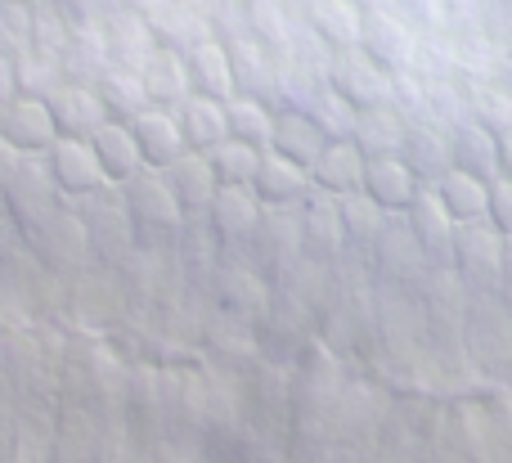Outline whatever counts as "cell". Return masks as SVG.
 Here are the masks:
<instances>
[{
	"label": "cell",
	"mask_w": 512,
	"mask_h": 463,
	"mask_svg": "<svg viewBox=\"0 0 512 463\" xmlns=\"http://www.w3.org/2000/svg\"><path fill=\"white\" fill-rule=\"evenodd\" d=\"M504 248H508V239L490 221H468L454 230L450 270L463 279V288H472V293H499Z\"/></svg>",
	"instance_id": "cell-1"
},
{
	"label": "cell",
	"mask_w": 512,
	"mask_h": 463,
	"mask_svg": "<svg viewBox=\"0 0 512 463\" xmlns=\"http://www.w3.org/2000/svg\"><path fill=\"white\" fill-rule=\"evenodd\" d=\"M418 32L409 18H400L396 9H364V27H360V50L369 54L378 68L387 72H409L418 59Z\"/></svg>",
	"instance_id": "cell-2"
},
{
	"label": "cell",
	"mask_w": 512,
	"mask_h": 463,
	"mask_svg": "<svg viewBox=\"0 0 512 463\" xmlns=\"http://www.w3.org/2000/svg\"><path fill=\"white\" fill-rule=\"evenodd\" d=\"M122 198H126V212H131V225L140 234H171L185 225V207L171 194L167 176L153 167H144L135 180H126Z\"/></svg>",
	"instance_id": "cell-3"
},
{
	"label": "cell",
	"mask_w": 512,
	"mask_h": 463,
	"mask_svg": "<svg viewBox=\"0 0 512 463\" xmlns=\"http://www.w3.org/2000/svg\"><path fill=\"white\" fill-rule=\"evenodd\" d=\"M328 86L337 95H346L355 108H373V104H391V72L378 68L360 45H346V50H333V63H328Z\"/></svg>",
	"instance_id": "cell-4"
},
{
	"label": "cell",
	"mask_w": 512,
	"mask_h": 463,
	"mask_svg": "<svg viewBox=\"0 0 512 463\" xmlns=\"http://www.w3.org/2000/svg\"><path fill=\"white\" fill-rule=\"evenodd\" d=\"M0 135H5L18 153L45 158V153L54 149V140H59V126H54V113L45 99L14 95L5 108H0Z\"/></svg>",
	"instance_id": "cell-5"
},
{
	"label": "cell",
	"mask_w": 512,
	"mask_h": 463,
	"mask_svg": "<svg viewBox=\"0 0 512 463\" xmlns=\"http://www.w3.org/2000/svg\"><path fill=\"white\" fill-rule=\"evenodd\" d=\"M405 225L414 230L418 248H423V257L432 261V266H450V257H454V230H459V221L445 212L441 194H436L432 185L418 189V198L409 203V212H405Z\"/></svg>",
	"instance_id": "cell-6"
},
{
	"label": "cell",
	"mask_w": 512,
	"mask_h": 463,
	"mask_svg": "<svg viewBox=\"0 0 512 463\" xmlns=\"http://www.w3.org/2000/svg\"><path fill=\"white\" fill-rule=\"evenodd\" d=\"M400 158L409 162L423 185H436L445 171H454V153H450V126L436 122V117H409V131H405V149Z\"/></svg>",
	"instance_id": "cell-7"
},
{
	"label": "cell",
	"mask_w": 512,
	"mask_h": 463,
	"mask_svg": "<svg viewBox=\"0 0 512 463\" xmlns=\"http://www.w3.org/2000/svg\"><path fill=\"white\" fill-rule=\"evenodd\" d=\"M54 198H59V185H54V176H50V162L23 153L14 180L5 185V203L14 207V216L23 225H36V221H45V216H54Z\"/></svg>",
	"instance_id": "cell-8"
},
{
	"label": "cell",
	"mask_w": 512,
	"mask_h": 463,
	"mask_svg": "<svg viewBox=\"0 0 512 463\" xmlns=\"http://www.w3.org/2000/svg\"><path fill=\"white\" fill-rule=\"evenodd\" d=\"M45 162H50V176H54V185H59V194H68V198H86L108 185L90 140H63L59 135L54 149L45 153Z\"/></svg>",
	"instance_id": "cell-9"
},
{
	"label": "cell",
	"mask_w": 512,
	"mask_h": 463,
	"mask_svg": "<svg viewBox=\"0 0 512 463\" xmlns=\"http://www.w3.org/2000/svg\"><path fill=\"white\" fill-rule=\"evenodd\" d=\"M207 225H212L216 239L225 243H248L256 234V225H261L265 216V203L256 198L252 185H221L212 198V207H207Z\"/></svg>",
	"instance_id": "cell-10"
},
{
	"label": "cell",
	"mask_w": 512,
	"mask_h": 463,
	"mask_svg": "<svg viewBox=\"0 0 512 463\" xmlns=\"http://www.w3.org/2000/svg\"><path fill=\"white\" fill-rule=\"evenodd\" d=\"M104 41H108L113 68H126V72H140L144 63H149V54L158 50L153 23L144 14H135V9H122V5L104 18Z\"/></svg>",
	"instance_id": "cell-11"
},
{
	"label": "cell",
	"mask_w": 512,
	"mask_h": 463,
	"mask_svg": "<svg viewBox=\"0 0 512 463\" xmlns=\"http://www.w3.org/2000/svg\"><path fill=\"white\" fill-rule=\"evenodd\" d=\"M50 113H54V126H59L63 140H90L99 126L108 122V108L99 99L95 86H77V81H63L50 99Z\"/></svg>",
	"instance_id": "cell-12"
},
{
	"label": "cell",
	"mask_w": 512,
	"mask_h": 463,
	"mask_svg": "<svg viewBox=\"0 0 512 463\" xmlns=\"http://www.w3.org/2000/svg\"><path fill=\"white\" fill-rule=\"evenodd\" d=\"M297 221H301V248L310 257H337L346 248V234H342V216H337V194L328 189H315L297 203Z\"/></svg>",
	"instance_id": "cell-13"
},
{
	"label": "cell",
	"mask_w": 512,
	"mask_h": 463,
	"mask_svg": "<svg viewBox=\"0 0 512 463\" xmlns=\"http://www.w3.org/2000/svg\"><path fill=\"white\" fill-rule=\"evenodd\" d=\"M230 59H234V90L248 99H261V104H270L279 113V54L248 36V41L230 45Z\"/></svg>",
	"instance_id": "cell-14"
},
{
	"label": "cell",
	"mask_w": 512,
	"mask_h": 463,
	"mask_svg": "<svg viewBox=\"0 0 512 463\" xmlns=\"http://www.w3.org/2000/svg\"><path fill=\"white\" fill-rule=\"evenodd\" d=\"M185 63H189V86L194 95H207V99H221L230 104L239 90H234V59H230V45L207 36V41L189 45L185 50Z\"/></svg>",
	"instance_id": "cell-15"
},
{
	"label": "cell",
	"mask_w": 512,
	"mask_h": 463,
	"mask_svg": "<svg viewBox=\"0 0 512 463\" xmlns=\"http://www.w3.org/2000/svg\"><path fill=\"white\" fill-rule=\"evenodd\" d=\"M140 81H144V95H149L153 108H180L194 95L185 50H176V45H158V50L149 54V63L140 68Z\"/></svg>",
	"instance_id": "cell-16"
},
{
	"label": "cell",
	"mask_w": 512,
	"mask_h": 463,
	"mask_svg": "<svg viewBox=\"0 0 512 463\" xmlns=\"http://www.w3.org/2000/svg\"><path fill=\"white\" fill-rule=\"evenodd\" d=\"M418 189H423V180L409 171L405 158H369V167H364V194L387 216H405Z\"/></svg>",
	"instance_id": "cell-17"
},
{
	"label": "cell",
	"mask_w": 512,
	"mask_h": 463,
	"mask_svg": "<svg viewBox=\"0 0 512 463\" xmlns=\"http://www.w3.org/2000/svg\"><path fill=\"white\" fill-rule=\"evenodd\" d=\"M162 176H167L171 194L180 198L185 216H203L207 207H212L216 189H221V180H216L207 153H194V149H185L176 162H171V167H162Z\"/></svg>",
	"instance_id": "cell-18"
},
{
	"label": "cell",
	"mask_w": 512,
	"mask_h": 463,
	"mask_svg": "<svg viewBox=\"0 0 512 463\" xmlns=\"http://www.w3.org/2000/svg\"><path fill=\"white\" fill-rule=\"evenodd\" d=\"M405 131H409V117L391 104H373V108H360L355 117V149L364 158H400L405 149Z\"/></svg>",
	"instance_id": "cell-19"
},
{
	"label": "cell",
	"mask_w": 512,
	"mask_h": 463,
	"mask_svg": "<svg viewBox=\"0 0 512 463\" xmlns=\"http://www.w3.org/2000/svg\"><path fill=\"white\" fill-rule=\"evenodd\" d=\"M252 189H256V198H261L265 207H297L301 198L310 194V171L297 167L292 158H283V153L265 149Z\"/></svg>",
	"instance_id": "cell-20"
},
{
	"label": "cell",
	"mask_w": 512,
	"mask_h": 463,
	"mask_svg": "<svg viewBox=\"0 0 512 463\" xmlns=\"http://www.w3.org/2000/svg\"><path fill=\"white\" fill-rule=\"evenodd\" d=\"M131 131H135V144H140V153H144V167H153V171L171 167V162L185 153V135H180V122L171 108H144V113L131 122Z\"/></svg>",
	"instance_id": "cell-21"
},
{
	"label": "cell",
	"mask_w": 512,
	"mask_h": 463,
	"mask_svg": "<svg viewBox=\"0 0 512 463\" xmlns=\"http://www.w3.org/2000/svg\"><path fill=\"white\" fill-rule=\"evenodd\" d=\"M369 252H373V261H378V270L387 279H423L427 266H432V261L423 257V248H418L414 230H409L400 216H391L387 230L378 234V243H373Z\"/></svg>",
	"instance_id": "cell-22"
},
{
	"label": "cell",
	"mask_w": 512,
	"mask_h": 463,
	"mask_svg": "<svg viewBox=\"0 0 512 463\" xmlns=\"http://www.w3.org/2000/svg\"><path fill=\"white\" fill-rule=\"evenodd\" d=\"M90 149H95L108 185H126V180H135L144 171V153H140L135 131L126 122H104L95 135H90Z\"/></svg>",
	"instance_id": "cell-23"
},
{
	"label": "cell",
	"mask_w": 512,
	"mask_h": 463,
	"mask_svg": "<svg viewBox=\"0 0 512 463\" xmlns=\"http://www.w3.org/2000/svg\"><path fill=\"white\" fill-rule=\"evenodd\" d=\"M63 77L77 86H99L113 59H108V41H104V23H72V41L63 50Z\"/></svg>",
	"instance_id": "cell-24"
},
{
	"label": "cell",
	"mask_w": 512,
	"mask_h": 463,
	"mask_svg": "<svg viewBox=\"0 0 512 463\" xmlns=\"http://www.w3.org/2000/svg\"><path fill=\"white\" fill-rule=\"evenodd\" d=\"M450 153H454V171H468L477 180H495L499 176V135H490L481 122L463 117L450 126Z\"/></svg>",
	"instance_id": "cell-25"
},
{
	"label": "cell",
	"mask_w": 512,
	"mask_h": 463,
	"mask_svg": "<svg viewBox=\"0 0 512 463\" xmlns=\"http://www.w3.org/2000/svg\"><path fill=\"white\" fill-rule=\"evenodd\" d=\"M364 167H369V158L355 149V140H328V149L310 167V185L328 189L337 198L355 194V189H364Z\"/></svg>",
	"instance_id": "cell-26"
},
{
	"label": "cell",
	"mask_w": 512,
	"mask_h": 463,
	"mask_svg": "<svg viewBox=\"0 0 512 463\" xmlns=\"http://www.w3.org/2000/svg\"><path fill=\"white\" fill-rule=\"evenodd\" d=\"M270 149L310 171L319 162V153L328 149V135L319 131V126L310 122L301 108H279V113H274V140H270Z\"/></svg>",
	"instance_id": "cell-27"
},
{
	"label": "cell",
	"mask_w": 512,
	"mask_h": 463,
	"mask_svg": "<svg viewBox=\"0 0 512 463\" xmlns=\"http://www.w3.org/2000/svg\"><path fill=\"white\" fill-rule=\"evenodd\" d=\"M180 122V135H185V149L207 153L221 140H230V122H225V104L207 95H189L180 108H171Z\"/></svg>",
	"instance_id": "cell-28"
},
{
	"label": "cell",
	"mask_w": 512,
	"mask_h": 463,
	"mask_svg": "<svg viewBox=\"0 0 512 463\" xmlns=\"http://www.w3.org/2000/svg\"><path fill=\"white\" fill-rule=\"evenodd\" d=\"M306 23L324 36L333 50L360 45V27H364V5L360 0H310Z\"/></svg>",
	"instance_id": "cell-29"
},
{
	"label": "cell",
	"mask_w": 512,
	"mask_h": 463,
	"mask_svg": "<svg viewBox=\"0 0 512 463\" xmlns=\"http://www.w3.org/2000/svg\"><path fill=\"white\" fill-rule=\"evenodd\" d=\"M432 189L441 194L445 212H450L459 225L486 221V212H490V180H477V176H468V171H445Z\"/></svg>",
	"instance_id": "cell-30"
},
{
	"label": "cell",
	"mask_w": 512,
	"mask_h": 463,
	"mask_svg": "<svg viewBox=\"0 0 512 463\" xmlns=\"http://www.w3.org/2000/svg\"><path fill=\"white\" fill-rule=\"evenodd\" d=\"M337 216H342L346 248H364V252L378 243V234L387 230V221H391V216L382 212V207L373 203L369 194H364V189H355V194H342V198H337Z\"/></svg>",
	"instance_id": "cell-31"
},
{
	"label": "cell",
	"mask_w": 512,
	"mask_h": 463,
	"mask_svg": "<svg viewBox=\"0 0 512 463\" xmlns=\"http://www.w3.org/2000/svg\"><path fill=\"white\" fill-rule=\"evenodd\" d=\"M99 99H104V108H108V122H126L131 126L135 117L144 113V108H153L149 104V95H144V81H140V72H126V68H108L104 77H99Z\"/></svg>",
	"instance_id": "cell-32"
},
{
	"label": "cell",
	"mask_w": 512,
	"mask_h": 463,
	"mask_svg": "<svg viewBox=\"0 0 512 463\" xmlns=\"http://www.w3.org/2000/svg\"><path fill=\"white\" fill-rule=\"evenodd\" d=\"M301 113L310 117V122L319 126V131L328 135V140H351L355 135V117H360V108L351 104V99L346 95H337L333 86H315L306 95V104H301Z\"/></svg>",
	"instance_id": "cell-33"
},
{
	"label": "cell",
	"mask_w": 512,
	"mask_h": 463,
	"mask_svg": "<svg viewBox=\"0 0 512 463\" xmlns=\"http://www.w3.org/2000/svg\"><path fill=\"white\" fill-rule=\"evenodd\" d=\"M153 32H158V45H176V50H189V45L207 41L212 36V18H207V9H194V5H180V0H171L162 14L149 18Z\"/></svg>",
	"instance_id": "cell-34"
},
{
	"label": "cell",
	"mask_w": 512,
	"mask_h": 463,
	"mask_svg": "<svg viewBox=\"0 0 512 463\" xmlns=\"http://www.w3.org/2000/svg\"><path fill=\"white\" fill-rule=\"evenodd\" d=\"M463 95H468V113L472 122H481L490 135H504L512 131V90L508 81H472V86H463Z\"/></svg>",
	"instance_id": "cell-35"
},
{
	"label": "cell",
	"mask_w": 512,
	"mask_h": 463,
	"mask_svg": "<svg viewBox=\"0 0 512 463\" xmlns=\"http://www.w3.org/2000/svg\"><path fill=\"white\" fill-rule=\"evenodd\" d=\"M14 77H18V95H32V99H50L68 81L63 77V63L54 54L36 50V45L14 54Z\"/></svg>",
	"instance_id": "cell-36"
},
{
	"label": "cell",
	"mask_w": 512,
	"mask_h": 463,
	"mask_svg": "<svg viewBox=\"0 0 512 463\" xmlns=\"http://www.w3.org/2000/svg\"><path fill=\"white\" fill-rule=\"evenodd\" d=\"M225 122H230V135L243 144H256V149H270L274 140V108L261 104V99L234 95L225 104Z\"/></svg>",
	"instance_id": "cell-37"
},
{
	"label": "cell",
	"mask_w": 512,
	"mask_h": 463,
	"mask_svg": "<svg viewBox=\"0 0 512 463\" xmlns=\"http://www.w3.org/2000/svg\"><path fill=\"white\" fill-rule=\"evenodd\" d=\"M261 153L256 144H243V140H221L216 149H207V162H212L216 180L221 185H252L256 180V167H261Z\"/></svg>",
	"instance_id": "cell-38"
},
{
	"label": "cell",
	"mask_w": 512,
	"mask_h": 463,
	"mask_svg": "<svg viewBox=\"0 0 512 463\" xmlns=\"http://www.w3.org/2000/svg\"><path fill=\"white\" fill-rule=\"evenodd\" d=\"M72 23H77V18H72L59 0H41V5H32V45L54 54V59H63V50H68V41H72Z\"/></svg>",
	"instance_id": "cell-39"
},
{
	"label": "cell",
	"mask_w": 512,
	"mask_h": 463,
	"mask_svg": "<svg viewBox=\"0 0 512 463\" xmlns=\"http://www.w3.org/2000/svg\"><path fill=\"white\" fill-rule=\"evenodd\" d=\"M32 45V5L18 0H0V50L18 54Z\"/></svg>",
	"instance_id": "cell-40"
},
{
	"label": "cell",
	"mask_w": 512,
	"mask_h": 463,
	"mask_svg": "<svg viewBox=\"0 0 512 463\" xmlns=\"http://www.w3.org/2000/svg\"><path fill=\"white\" fill-rule=\"evenodd\" d=\"M400 18L418 27V32H445L450 27V14H445V0H391Z\"/></svg>",
	"instance_id": "cell-41"
},
{
	"label": "cell",
	"mask_w": 512,
	"mask_h": 463,
	"mask_svg": "<svg viewBox=\"0 0 512 463\" xmlns=\"http://www.w3.org/2000/svg\"><path fill=\"white\" fill-rule=\"evenodd\" d=\"M486 221L495 225L504 239H512V180L508 176L490 180V212H486Z\"/></svg>",
	"instance_id": "cell-42"
},
{
	"label": "cell",
	"mask_w": 512,
	"mask_h": 463,
	"mask_svg": "<svg viewBox=\"0 0 512 463\" xmlns=\"http://www.w3.org/2000/svg\"><path fill=\"white\" fill-rule=\"evenodd\" d=\"M18 162H23V153L14 149V144L0 135V194H5V185L14 180V171H18Z\"/></svg>",
	"instance_id": "cell-43"
},
{
	"label": "cell",
	"mask_w": 512,
	"mask_h": 463,
	"mask_svg": "<svg viewBox=\"0 0 512 463\" xmlns=\"http://www.w3.org/2000/svg\"><path fill=\"white\" fill-rule=\"evenodd\" d=\"M18 95V77H14V54L0 50V108Z\"/></svg>",
	"instance_id": "cell-44"
},
{
	"label": "cell",
	"mask_w": 512,
	"mask_h": 463,
	"mask_svg": "<svg viewBox=\"0 0 512 463\" xmlns=\"http://www.w3.org/2000/svg\"><path fill=\"white\" fill-rule=\"evenodd\" d=\"M117 5H122V9H135V14H144V18H153V14H162L171 0H117Z\"/></svg>",
	"instance_id": "cell-45"
},
{
	"label": "cell",
	"mask_w": 512,
	"mask_h": 463,
	"mask_svg": "<svg viewBox=\"0 0 512 463\" xmlns=\"http://www.w3.org/2000/svg\"><path fill=\"white\" fill-rule=\"evenodd\" d=\"M499 176L512 180V131L499 135Z\"/></svg>",
	"instance_id": "cell-46"
},
{
	"label": "cell",
	"mask_w": 512,
	"mask_h": 463,
	"mask_svg": "<svg viewBox=\"0 0 512 463\" xmlns=\"http://www.w3.org/2000/svg\"><path fill=\"white\" fill-rule=\"evenodd\" d=\"M499 293L512 297V239H508V248H504V275H499Z\"/></svg>",
	"instance_id": "cell-47"
},
{
	"label": "cell",
	"mask_w": 512,
	"mask_h": 463,
	"mask_svg": "<svg viewBox=\"0 0 512 463\" xmlns=\"http://www.w3.org/2000/svg\"><path fill=\"white\" fill-rule=\"evenodd\" d=\"M18 5H41V0H18Z\"/></svg>",
	"instance_id": "cell-48"
}]
</instances>
